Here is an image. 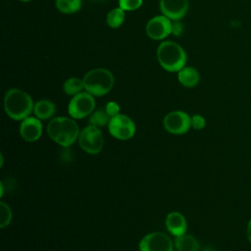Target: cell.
Returning <instances> with one entry per match:
<instances>
[{
	"mask_svg": "<svg viewBox=\"0 0 251 251\" xmlns=\"http://www.w3.org/2000/svg\"><path fill=\"white\" fill-rule=\"evenodd\" d=\"M157 59L164 70L177 73L185 66L187 56L184 49L178 43L166 40L157 49Z\"/></svg>",
	"mask_w": 251,
	"mask_h": 251,
	"instance_id": "obj_3",
	"label": "cell"
},
{
	"mask_svg": "<svg viewBox=\"0 0 251 251\" xmlns=\"http://www.w3.org/2000/svg\"><path fill=\"white\" fill-rule=\"evenodd\" d=\"M110 116L107 114L105 109H98L93 111V113L88 118V124L90 126H94L96 127H102L108 126L110 122Z\"/></svg>",
	"mask_w": 251,
	"mask_h": 251,
	"instance_id": "obj_19",
	"label": "cell"
},
{
	"mask_svg": "<svg viewBox=\"0 0 251 251\" xmlns=\"http://www.w3.org/2000/svg\"><path fill=\"white\" fill-rule=\"evenodd\" d=\"M146 34L154 40H162L172 34V20L164 15L150 19L145 27Z\"/></svg>",
	"mask_w": 251,
	"mask_h": 251,
	"instance_id": "obj_10",
	"label": "cell"
},
{
	"mask_svg": "<svg viewBox=\"0 0 251 251\" xmlns=\"http://www.w3.org/2000/svg\"><path fill=\"white\" fill-rule=\"evenodd\" d=\"M174 244L177 251H198L199 250L198 240L194 236L186 233L176 236Z\"/></svg>",
	"mask_w": 251,
	"mask_h": 251,
	"instance_id": "obj_16",
	"label": "cell"
},
{
	"mask_svg": "<svg viewBox=\"0 0 251 251\" xmlns=\"http://www.w3.org/2000/svg\"><path fill=\"white\" fill-rule=\"evenodd\" d=\"M105 111L107 112V114L110 116V118H113L117 115L120 114V111H121V108H120V105L115 102V101H110L106 104V107H105Z\"/></svg>",
	"mask_w": 251,
	"mask_h": 251,
	"instance_id": "obj_24",
	"label": "cell"
},
{
	"mask_svg": "<svg viewBox=\"0 0 251 251\" xmlns=\"http://www.w3.org/2000/svg\"><path fill=\"white\" fill-rule=\"evenodd\" d=\"M0 226L1 228H4L10 225L13 217L11 208L4 201L0 202Z\"/></svg>",
	"mask_w": 251,
	"mask_h": 251,
	"instance_id": "obj_21",
	"label": "cell"
},
{
	"mask_svg": "<svg viewBox=\"0 0 251 251\" xmlns=\"http://www.w3.org/2000/svg\"><path fill=\"white\" fill-rule=\"evenodd\" d=\"M163 126L170 133L184 134L191 127V117L183 111H173L165 116Z\"/></svg>",
	"mask_w": 251,
	"mask_h": 251,
	"instance_id": "obj_8",
	"label": "cell"
},
{
	"mask_svg": "<svg viewBox=\"0 0 251 251\" xmlns=\"http://www.w3.org/2000/svg\"><path fill=\"white\" fill-rule=\"evenodd\" d=\"M143 4V0H119V7L124 11H135Z\"/></svg>",
	"mask_w": 251,
	"mask_h": 251,
	"instance_id": "obj_22",
	"label": "cell"
},
{
	"mask_svg": "<svg viewBox=\"0 0 251 251\" xmlns=\"http://www.w3.org/2000/svg\"><path fill=\"white\" fill-rule=\"evenodd\" d=\"M19 1H22V2H29L31 0H19Z\"/></svg>",
	"mask_w": 251,
	"mask_h": 251,
	"instance_id": "obj_29",
	"label": "cell"
},
{
	"mask_svg": "<svg viewBox=\"0 0 251 251\" xmlns=\"http://www.w3.org/2000/svg\"><path fill=\"white\" fill-rule=\"evenodd\" d=\"M126 19L125 11L122 8H114L112 9L108 14L106 18L107 25L112 28H118L120 27Z\"/></svg>",
	"mask_w": 251,
	"mask_h": 251,
	"instance_id": "obj_18",
	"label": "cell"
},
{
	"mask_svg": "<svg viewBox=\"0 0 251 251\" xmlns=\"http://www.w3.org/2000/svg\"><path fill=\"white\" fill-rule=\"evenodd\" d=\"M206 126V120L203 116L196 114L191 117V127L194 129H202Z\"/></svg>",
	"mask_w": 251,
	"mask_h": 251,
	"instance_id": "obj_23",
	"label": "cell"
},
{
	"mask_svg": "<svg viewBox=\"0 0 251 251\" xmlns=\"http://www.w3.org/2000/svg\"><path fill=\"white\" fill-rule=\"evenodd\" d=\"M108 130L116 139L128 140L134 136L136 126L134 122L128 116L119 114L110 119Z\"/></svg>",
	"mask_w": 251,
	"mask_h": 251,
	"instance_id": "obj_7",
	"label": "cell"
},
{
	"mask_svg": "<svg viewBox=\"0 0 251 251\" xmlns=\"http://www.w3.org/2000/svg\"><path fill=\"white\" fill-rule=\"evenodd\" d=\"M183 31V25L181 23H179L178 21H174V23H172V34L178 36L182 33Z\"/></svg>",
	"mask_w": 251,
	"mask_h": 251,
	"instance_id": "obj_25",
	"label": "cell"
},
{
	"mask_svg": "<svg viewBox=\"0 0 251 251\" xmlns=\"http://www.w3.org/2000/svg\"><path fill=\"white\" fill-rule=\"evenodd\" d=\"M57 9L63 14H73L81 7V0H56Z\"/></svg>",
	"mask_w": 251,
	"mask_h": 251,
	"instance_id": "obj_20",
	"label": "cell"
},
{
	"mask_svg": "<svg viewBox=\"0 0 251 251\" xmlns=\"http://www.w3.org/2000/svg\"><path fill=\"white\" fill-rule=\"evenodd\" d=\"M43 131V126L41 120L36 117H30L21 121L20 125V134L27 142H33L38 140Z\"/></svg>",
	"mask_w": 251,
	"mask_h": 251,
	"instance_id": "obj_12",
	"label": "cell"
},
{
	"mask_svg": "<svg viewBox=\"0 0 251 251\" xmlns=\"http://www.w3.org/2000/svg\"><path fill=\"white\" fill-rule=\"evenodd\" d=\"M34 103L25 91L19 88L9 89L4 97V110L8 117L15 121H23L33 112Z\"/></svg>",
	"mask_w": 251,
	"mask_h": 251,
	"instance_id": "obj_2",
	"label": "cell"
},
{
	"mask_svg": "<svg viewBox=\"0 0 251 251\" xmlns=\"http://www.w3.org/2000/svg\"><path fill=\"white\" fill-rule=\"evenodd\" d=\"M84 89L83 79L78 77H70L63 84L64 92L69 96H75Z\"/></svg>",
	"mask_w": 251,
	"mask_h": 251,
	"instance_id": "obj_17",
	"label": "cell"
},
{
	"mask_svg": "<svg viewBox=\"0 0 251 251\" xmlns=\"http://www.w3.org/2000/svg\"><path fill=\"white\" fill-rule=\"evenodd\" d=\"M95 109V99L92 94L87 91L73 96L68 105V113L71 118L80 120L90 116Z\"/></svg>",
	"mask_w": 251,
	"mask_h": 251,
	"instance_id": "obj_5",
	"label": "cell"
},
{
	"mask_svg": "<svg viewBox=\"0 0 251 251\" xmlns=\"http://www.w3.org/2000/svg\"><path fill=\"white\" fill-rule=\"evenodd\" d=\"M90 2H93V3H105L107 0H88Z\"/></svg>",
	"mask_w": 251,
	"mask_h": 251,
	"instance_id": "obj_27",
	"label": "cell"
},
{
	"mask_svg": "<svg viewBox=\"0 0 251 251\" xmlns=\"http://www.w3.org/2000/svg\"><path fill=\"white\" fill-rule=\"evenodd\" d=\"M174 245L170 236L164 232L154 231L146 234L139 241V251H173Z\"/></svg>",
	"mask_w": 251,
	"mask_h": 251,
	"instance_id": "obj_9",
	"label": "cell"
},
{
	"mask_svg": "<svg viewBox=\"0 0 251 251\" xmlns=\"http://www.w3.org/2000/svg\"><path fill=\"white\" fill-rule=\"evenodd\" d=\"M165 225L168 231L176 237L186 233L187 222L184 216L179 212L175 211L169 213L166 217Z\"/></svg>",
	"mask_w": 251,
	"mask_h": 251,
	"instance_id": "obj_13",
	"label": "cell"
},
{
	"mask_svg": "<svg viewBox=\"0 0 251 251\" xmlns=\"http://www.w3.org/2000/svg\"><path fill=\"white\" fill-rule=\"evenodd\" d=\"M85 91L94 97L106 95L114 86L115 78L113 74L105 68H96L87 72L83 76Z\"/></svg>",
	"mask_w": 251,
	"mask_h": 251,
	"instance_id": "obj_4",
	"label": "cell"
},
{
	"mask_svg": "<svg viewBox=\"0 0 251 251\" xmlns=\"http://www.w3.org/2000/svg\"><path fill=\"white\" fill-rule=\"evenodd\" d=\"M55 112V104L48 99H41L34 104L33 113L39 120H48L54 116Z\"/></svg>",
	"mask_w": 251,
	"mask_h": 251,
	"instance_id": "obj_15",
	"label": "cell"
},
{
	"mask_svg": "<svg viewBox=\"0 0 251 251\" xmlns=\"http://www.w3.org/2000/svg\"><path fill=\"white\" fill-rule=\"evenodd\" d=\"M188 0H160V10L173 21H179L188 11Z\"/></svg>",
	"mask_w": 251,
	"mask_h": 251,
	"instance_id": "obj_11",
	"label": "cell"
},
{
	"mask_svg": "<svg viewBox=\"0 0 251 251\" xmlns=\"http://www.w3.org/2000/svg\"><path fill=\"white\" fill-rule=\"evenodd\" d=\"M77 140L80 148L90 155L98 154L104 144V138L100 128L90 125L80 130Z\"/></svg>",
	"mask_w": 251,
	"mask_h": 251,
	"instance_id": "obj_6",
	"label": "cell"
},
{
	"mask_svg": "<svg viewBox=\"0 0 251 251\" xmlns=\"http://www.w3.org/2000/svg\"><path fill=\"white\" fill-rule=\"evenodd\" d=\"M202 251H215L212 247H206V248H204Z\"/></svg>",
	"mask_w": 251,
	"mask_h": 251,
	"instance_id": "obj_28",
	"label": "cell"
},
{
	"mask_svg": "<svg viewBox=\"0 0 251 251\" xmlns=\"http://www.w3.org/2000/svg\"><path fill=\"white\" fill-rule=\"evenodd\" d=\"M177 80L184 87H194L199 83L200 75L196 69L192 67H183L177 72Z\"/></svg>",
	"mask_w": 251,
	"mask_h": 251,
	"instance_id": "obj_14",
	"label": "cell"
},
{
	"mask_svg": "<svg viewBox=\"0 0 251 251\" xmlns=\"http://www.w3.org/2000/svg\"><path fill=\"white\" fill-rule=\"evenodd\" d=\"M246 234H247V239L251 243V218L247 224V229H246Z\"/></svg>",
	"mask_w": 251,
	"mask_h": 251,
	"instance_id": "obj_26",
	"label": "cell"
},
{
	"mask_svg": "<svg viewBox=\"0 0 251 251\" xmlns=\"http://www.w3.org/2000/svg\"><path fill=\"white\" fill-rule=\"evenodd\" d=\"M79 128L73 118L56 117L47 125V134L57 144L63 147L73 145L79 136Z\"/></svg>",
	"mask_w": 251,
	"mask_h": 251,
	"instance_id": "obj_1",
	"label": "cell"
}]
</instances>
